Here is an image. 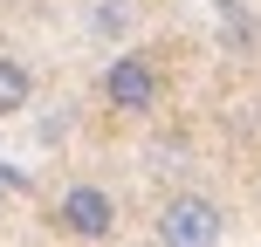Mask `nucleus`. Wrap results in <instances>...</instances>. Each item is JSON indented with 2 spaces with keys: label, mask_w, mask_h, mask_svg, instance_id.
I'll use <instances>...</instances> for the list:
<instances>
[{
  "label": "nucleus",
  "mask_w": 261,
  "mask_h": 247,
  "mask_svg": "<svg viewBox=\"0 0 261 247\" xmlns=\"http://www.w3.org/2000/svg\"><path fill=\"white\" fill-rule=\"evenodd\" d=\"M124 21H130V7H124V0H103V7L90 14V28H96V35H117Z\"/></svg>",
  "instance_id": "obj_6"
},
{
  "label": "nucleus",
  "mask_w": 261,
  "mask_h": 247,
  "mask_svg": "<svg viewBox=\"0 0 261 247\" xmlns=\"http://www.w3.org/2000/svg\"><path fill=\"white\" fill-rule=\"evenodd\" d=\"M0 227H7V179H0Z\"/></svg>",
  "instance_id": "obj_7"
},
{
  "label": "nucleus",
  "mask_w": 261,
  "mask_h": 247,
  "mask_svg": "<svg viewBox=\"0 0 261 247\" xmlns=\"http://www.w3.org/2000/svg\"><path fill=\"white\" fill-rule=\"evenodd\" d=\"M35 103V69L21 55H0V117H21Z\"/></svg>",
  "instance_id": "obj_4"
},
{
  "label": "nucleus",
  "mask_w": 261,
  "mask_h": 247,
  "mask_svg": "<svg viewBox=\"0 0 261 247\" xmlns=\"http://www.w3.org/2000/svg\"><path fill=\"white\" fill-rule=\"evenodd\" d=\"M213 14H220V21H227V35H234V41H241V48H248V55L261 48V28L248 21V7H241V0H213Z\"/></svg>",
  "instance_id": "obj_5"
},
{
  "label": "nucleus",
  "mask_w": 261,
  "mask_h": 247,
  "mask_svg": "<svg viewBox=\"0 0 261 247\" xmlns=\"http://www.w3.org/2000/svg\"><path fill=\"white\" fill-rule=\"evenodd\" d=\"M151 240L158 247H220L227 240V206L213 193H172L151 213Z\"/></svg>",
  "instance_id": "obj_2"
},
{
  "label": "nucleus",
  "mask_w": 261,
  "mask_h": 247,
  "mask_svg": "<svg viewBox=\"0 0 261 247\" xmlns=\"http://www.w3.org/2000/svg\"><path fill=\"white\" fill-rule=\"evenodd\" d=\"M96 103L124 124H144L165 110V69H158L151 48H117L103 69H96Z\"/></svg>",
  "instance_id": "obj_1"
},
{
  "label": "nucleus",
  "mask_w": 261,
  "mask_h": 247,
  "mask_svg": "<svg viewBox=\"0 0 261 247\" xmlns=\"http://www.w3.org/2000/svg\"><path fill=\"white\" fill-rule=\"evenodd\" d=\"M48 227L62 240H110L117 234V193L96 179H69L62 193L48 199Z\"/></svg>",
  "instance_id": "obj_3"
}]
</instances>
